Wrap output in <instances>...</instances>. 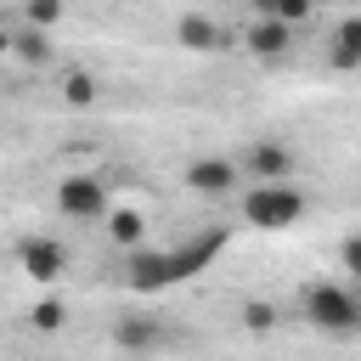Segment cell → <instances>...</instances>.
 Segmentation results:
<instances>
[{"label": "cell", "mask_w": 361, "mask_h": 361, "mask_svg": "<svg viewBox=\"0 0 361 361\" xmlns=\"http://www.w3.org/2000/svg\"><path fill=\"white\" fill-rule=\"evenodd\" d=\"M237 209H243V226H254V231H288V226H299V214H305V192L288 186V180L248 186Z\"/></svg>", "instance_id": "6da1fadb"}, {"label": "cell", "mask_w": 361, "mask_h": 361, "mask_svg": "<svg viewBox=\"0 0 361 361\" xmlns=\"http://www.w3.org/2000/svg\"><path fill=\"white\" fill-rule=\"evenodd\" d=\"M305 316L322 333H361V293L344 282H310L305 288Z\"/></svg>", "instance_id": "7a4b0ae2"}, {"label": "cell", "mask_w": 361, "mask_h": 361, "mask_svg": "<svg viewBox=\"0 0 361 361\" xmlns=\"http://www.w3.org/2000/svg\"><path fill=\"white\" fill-rule=\"evenodd\" d=\"M237 169H243V180H254V186L293 180V147H288V141H271V135H259V141H248V147H243Z\"/></svg>", "instance_id": "3957f363"}, {"label": "cell", "mask_w": 361, "mask_h": 361, "mask_svg": "<svg viewBox=\"0 0 361 361\" xmlns=\"http://www.w3.org/2000/svg\"><path fill=\"white\" fill-rule=\"evenodd\" d=\"M180 180H186V192H197V197H231V192L243 186V169H237V158H226V152H203V158H192V164L180 169Z\"/></svg>", "instance_id": "277c9868"}, {"label": "cell", "mask_w": 361, "mask_h": 361, "mask_svg": "<svg viewBox=\"0 0 361 361\" xmlns=\"http://www.w3.org/2000/svg\"><path fill=\"white\" fill-rule=\"evenodd\" d=\"M56 209L68 220H107V180H96V175H62L56 180Z\"/></svg>", "instance_id": "5b68a950"}, {"label": "cell", "mask_w": 361, "mask_h": 361, "mask_svg": "<svg viewBox=\"0 0 361 361\" xmlns=\"http://www.w3.org/2000/svg\"><path fill=\"white\" fill-rule=\"evenodd\" d=\"M17 271H23L28 282L51 288V282L68 271V248H62L56 237H23V243H17Z\"/></svg>", "instance_id": "8992f818"}, {"label": "cell", "mask_w": 361, "mask_h": 361, "mask_svg": "<svg viewBox=\"0 0 361 361\" xmlns=\"http://www.w3.org/2000/svg\"><path fill=\"white\" fill-rule=\"evenodd\" d=\"M124 282H130L135 293H158V288H175V282H180V271H175V248H169V254L135 248V254H130V265H124Z\"/></svg>", "instance_id": "52a82bcc"}, {"label": "cell", "mask_w": 361, "mask_h": 361, "mask_svg": "<svg viewBox=\"0 0 361 361\" xmlns=\"http://www.w3.org/2000/svg\"><path fill=\"white\" fill-rule=\"evenodd\" d=\"M175 45L192 51V56H209V51H226V28L203 11H180L175 17Z\"/></svg>", "instance_id": "ba28073f"}, {"label": "cell", "mask_w": 361, "mask_h": 361, "mask_svg": "<svg viewBox=\"0 0 361 361\" xmlns=\"http://www.w3.org/2000/svg\"><path fill=\"white\" fill-rule=\"evenodd\" d=\"M113 344H118L124 355H147V350L164 344V322H158V316H118V322H113Z\"/></svg>", "instance_id": "9c48e42d"}, {"label": "cell", "mask_w": 361, "mask_h": 361, "mask_svg": "<svg viewBox=\"0 0 361 361\" xmlns=\"http://www.w3.org/2000/svg\"><path fill=\"white\" fill-rule=\"evenodd\" d=\"M243 45H248L254 56H282V51L293 45V23H276V17H254V23H248V34H243Z\"/></svg>", "instance_id": "30bf717a"}, {"label": "cell", "mask_w": 361, "mask_h": 361, "mask_svg": "<svg viewBox=\"0 0 361 361\" xmlns=\"http://www.w3.org/2000/svg\"><path fill=\"white\" fill-rule=\"evenodd\" d=\"M327 62H333L338 73H355V68H361V17H344V23L333 28V39H327Z\"/></svg>", "instance_id": "8fae6325"}, {"label": "cell", "mask_w": 361, "mask_h": 361, "mask_svg": "<svg viewBox=\"0 0 361 361\" xmlns=\"http://www.w3.org/2000/svg\"><path fill=\"white\" fill-rule=\"evenodd\" d=\"M107 237L135 254V248L147 243V214H141V209H107Z\"/></svg>", "instance_id": "7c38bea8"}, {"label": "cell", "mask_w": 361, "mask_h": 361, "mask_svg": "<svg viewBox=\"0 0 361 361\" xmlns=\"http://www.w3.org/2000/svg\"><path fill=\"white\" fill-rule=\"evenodd\" d=\"M11 56L28 62V68H45V62L56 56V45H51L45 28H17V34H11Z\"/></svg>", "instance_id": "4fadbf2b"}, {"label": "cell", "mask_w": 361, "mask_h": 361, "mask_svg": "<svg viewBox=\"0 0 361 361\" xmlns=\"http://www.w3.org/2000/svg\"><path fill=\"white\" fill-rule=\"evenodd\" d=\"M254 6V17H276V23H305L322 0H248Z\"/></svg>", "instance_id": "5bb4252c"}, {"label": "cell", "mask_w": 361, "mask_h": 361, "mask_svg": "<svg viewBox=\"0 0 361 361\" xmlns=\"http://www.w3.org/2000/svg\"><path fill=\"white\" fill-rule=\"evenodd\" d=\"M102 96V85H96V73H85V68H73V73H62V102L68 107H90Z\"/></svg>", "instance_id": "9a60e30c"}, {"label": "cell", "mask_w": 361, "mask_h": 361, "mask_svg": "<svg viewBox=\"0 0 361 361\" xmlns=\"http://www.w3.org/2000/svg\"><path fill=\"white\" fill-rule=\"evenodd\" d=\"M28 322H34L39 333H56V327L68 322V305H62V299H39V305L28 310Z\"/></svg>", "instance_id": "2e32d148"}, {"label": "cell", "mask_w": 361, "mask_h": 361, "mask_svg": "<svg viewBox=\"0 0 361 361\" xmlns=\"http://www.w3.org/2000/svg\"><path fill=\"white\" fill-rule=\"evenodd\" d=\"M23 11H28V28H45V34L62 23V0H28Z\"/></svg>", "instance_id": "e0dca14e"}, {"label": "cell", "mask_w": 361, "mask_h": 361, "mask_svg": "<svg viewBox=\"0 0 361 361\" xmlns=\"http://www.w3.org/2000/svg\"><path fill=\"white\" fill-rule=\"evenodd\" d=\"M338 271H344V276H355V282H361V231H350V237H344V243H338Z\"/></svg>", "instance_id": "ac0fdd59"}, {"label": "cell", "mask_w": 361, "mask_h": 361, "mask_svg": "<svg viewBox=\"0 0 361 361\" xmlns=\"http://www.w3.org/2000/svg\"><path fill=\"white\" fill-rule=\"evenodd\" d=\"M243 322H248V327H254V333H265V327H276V310H271V305H259V299H254V305H243Z\"/></svg>", "instance_id": "d6986e66"}, {"label": "cell", "mask_w": 361, "mask_h": 361, "mask_svg": "<svg viewBox=\"0 0 361 361\" xmlns=\"http://www.w3.org/2000/svg\"><path fill=\"white\" fill-rule=\"evenodd\" d=\"M6 51H11V34H6V28H0V56H6Z\"/></svg>", "instance_id": "ffe728a7"}]
</instances>
